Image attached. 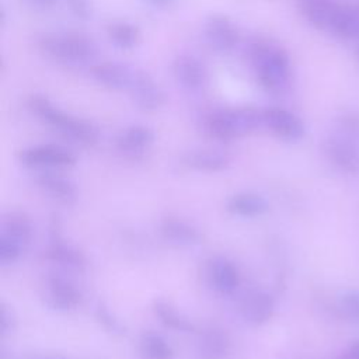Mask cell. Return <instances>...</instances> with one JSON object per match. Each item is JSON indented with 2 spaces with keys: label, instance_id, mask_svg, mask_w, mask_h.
Returning a JSON list of instances; mask_svg holds the SVG:
<instances>
[{
  "label": "cell",
  "instance_id": "7",
  "mask_svg": "<svg viewBox=\"0 0 359 359\" xmlns=\"http://www.w3.org/2000/svg\"><path fill=\"white\" fill-rule=\"evenodd\" d=\"M171 73L175 83L185 91L196 94L209 84V72L206 65L192 53H180L171 63Z\"/></svg>",
  "mask_w": 359,
  "mask_h": 359
},
{
  "label": "cell",
  "instance_id": "5",
  "mask_svg": "<svg viewBox=\"0 0 359 359\" xmlns=\"http://www.w3.org/2000/svg\"><path fill=\"white\" fill-rule=\"evenodd\" d=\"M34 236V226L29 216L21 210L3 213L0 222V262L10 265L17 262Z\"/></svg>",
  "mask_w": 359,
  "mask_h": 359
},
{
  "label": "cell",
  "instance_id": "6",
  "mask_svg": "<svg viewBox=\"0 0 359 359\" xmlns=\"http://www.w3.org/2000/svg\"><path fill=\"white\" fill-rule=\"evenodd\" d=\"M20 163L27 168L36 170H65L76 165V154L60 144L41 143L28 146L18 153Z\"/></svg>",
  "mask_w": 359,
  "mask_h": 359
},
{
  "label": "cell",
  "instance_id": "24",
  "mask_svg": "<svg viewBox=\"0 0 359 359\" xmlns=\"http://www.w3.org/2000/svg\"><path fill=\"white\" fill-rule=\"evenodd\" d=\"M105 35L108 41L118 49L129 50L139 45L142 32L140 28L126 20H114L109 21L105 27Z\"/></svg>",
  "mask_w": 359,
  "mask_h": 359
},
{
  "label": "cell",
  "instance_id": "22",
  "mask_svg": "<svg viewBox=\"0 0 359 359\" xmlns=\"http://www.w3.org/2000/svg\"><path fill=\"white\" fill-rule=\"evenodd\" d=\"M182 163L198 171L216 172L226 170L231 163V157L226 151L216 149H195L182 156Z\"/></svg>",
  "mask_w": 359,
  "mask_h": 359
},
{
  "label": "cell",
  "instance_id": "13",
  "mask_svg": "<svg viewBox=\"0 0 359 359\" xmlns=\"http://www.w3.org/2000/svg\"><path fill=\"white\" fill-rule=\"evenodd\" d=\"M46 303L59 311L74 310L81 303V292L66 276L60 273H49L45 280Z\"/></svg>",
  "mask_w": 359,
  "mask_h": 359
},
{
  "label": "cell",
  "instance_id": "30",
  "mask_svg": "<svg viewBox=\"0 0 359 359\" xmlns=\"http://www.w3.org/2000/svg\"><path fill=\"white\" fill-rule=\"evenodd\" d=\"M70 13L79 20H88L93 15L91 0H66Z\"/></svg>",
  "mask_w": 359,
  "mask_h": 359
},
{
  "label": "cell",
  "instance_id": "10",
  "mask_svg": "<svg viewBox=\"0 0 359 359\" xmlns=\"http://www.w3.org/2000/svg\"><path fill=\"white\" fill-rule=\"evenodd\" d=\"M203 36L209 48L220 55L231 53L240 43V31L236 22L224 14H212L206 18Z\"/></svg>",
  "mask_w": 359,
  "mask_h": 359
},
{
  "label": "cell",
  "instance_id": "25",
  "mask_svg": "<svg viewBox=\"0 0 359 359\" xmlns=\"http://www.w3.org/2000/svg\"><path fill=\"white\" fill-rule=\"evenodd\" d=\"M153 311L160 323L170 330L178 332H194L196 330L195 324L171 302H167L164 299H156L153 302Z\"/></svg>",
  "mask_w": 359,
  "mask_h": 359
},
{
  "label": "cell",
  "instance_id": "27",
  "mask_svg": "<svg viewBox=\"0 0 359 359\" xmlns=\"http://www.w3.org/2000/svg\"><path fill=\"white\" fill-rule=\"evenodd\" d=\"M137 349L142 359H174L175 356L168 341L154 331H146L140 335Z\"/></svg>",
  "mask_w": 359,
  "mask_h": 359
},
{
  "label": "cell",
  "instance_id": "14",
  "mask_svg": "<svg viewBox=\"0 0 359 359\" xmlns=\"http://www.w3.org/2000/svg\"><path fill=\"white\" fill-rule=\"evenodd\" d=\"M206 278L210 287L222 296L233 294L241 283V276L237 266L222 255H215L208 259Z\"/></svg>",
  "mask_w": 359,
  "mask_h": 359
},
{
  "label": "cell",
  "instance_id": "28",
  "mask_svg": "<svg viewBox=\"0 0 359 359\" xmlns=\"http://www.w3.org/2000/svg\"><path fill=\"white\" fill-rule=\"evenodd\" d=\"M339 306L346 317L359 323V290L358 289L345 292L341 296Z\"/></svg>",
  "mask_w": 359,
  "mask_h": 359
},
{
  "label": "cell",
  "instance_id": "2",
  "mask_svg": "<svg viewBox=\"0 0 359 359\" xmlns=\"http://www.w3.org/2000/svg\"><path fill=\"white\" fill-rule=\"evenodd\" d=\"M248 62L258 84L269 93L283 91L292 77L289 53L276 42L258 38L247 49Z\"/></svg>",
  "mask_w": 359,
  "mask_h": 359
},
{
  "label": "cell",
  "instance_id": "31",
  "mask_svg": "<svg viewBox=\"0 0 359 359\" xmlns=\"http://www.w3.org/2000/svg\"><path fill=\"white\" fill-rule=\"evenodd\" d=\"M15 316L11 310V307H8L4 302L1 303V320H0V330H1V337H7L11 332H14L15 330Z\"/></svg>",
  "mask_w": 359,
  "mask_h": 359
},
{
  "label": "cell",
  "instance_id": "11",
  "mask_svg": "<svg viewBox=\"0 0 359 359\" xmlns=\"http://www.w3.org/2000/svg\"><path fill=\"white\" fill-rule=\"evenodd\" d=\"M128 94L132 102L144 112L158 111L165 102V94L154 77L142 69H135Z\"/></svg>",
  "mask_w": 359,
  "mask_h": 359
},
{
  "label": "cell",
  "instance_id": "34",
  "mask_svg": "<svg viewBox=\"0 0 359 359\" xmlns=\"http://www.w3.org/2000/svg\"><path fill=\"white\" fill-rule=\"evenodd\" d=\"M142 1L154 10H168L177 3V0H142Z\"/></svg>",
  "mask_w": 359,
  "mask_h": 359
},
{
  "label": "cell",
  "instance_id": "32",
  "mask_svg": "<svg viewBox=\"0 0 359 359\" xmlns=\"http://www.w3.org/2000/svg\"><path fill=\"white\" fill-rule=\"evenodd\" d=\"M97 318L100 320V323H102V325L107 328V330H109V331H112V332H122V325H121V323L111 314V311L107 309V307H104L102 304H100L98 307H97Z\"/></svg>",
  "mask_w": 359,
  "mask_h": 359
},
{
  "label": "cell",
  "instance_id": "15",
  "mask_svg": "<svg viewBox=\"0 0 359 359\" xmlns=\"http://www.w3.org/2000/svg\"><path fill=\"white\" fill-rule=\"evenodd\" d=\"M154 139L156 135L150 126L133 123L118 133L115 147L121 154L130 158H137L153 146Z\"/></svg>",
  "mask_w": 359,
  "mask_h": 359
},
{
  "label": "cell",
  "instance_id": "1",
  "mask_svg": "<svg viewBox=\"0 0 359 359\" xmlns=\"http://www.w3.org/2000/svg\"><path fill=\"white\" fill-rule=\"evenodd\" d=\"M27 107L38 121L77 144L90 147L100 139V130L91 121L62 109L43 94H31Z\"/></svg>",
  "mask_w": 359,
  "mask_h": 359
},
{
  "label": "cell",
  "instance_id": "36",
  "mask_svg": "<svg viewBox=\"0 0 359 359\" xmlns=\"http://www.w3.org/2000/svg\"><path fill=\"white\" fill-rule=\"evenodd\" d=\"M335 359H352V358L349 356V353H348V352H345L344 355H339V356H337Z\"/></svg>",
  "mask_w": 359,
  "mask_h": 359
},
{
  "label": "cell",
  "instance_id": "35",
  "mask_svg": "<svg viewBox=\"0 0 359 359\" xmlns=\"http://www.w3.org/2000/svg\"><path fill=\"white\" fill-rule=\"evenodd\" d=\"M348 353L352 359H359V339L353 341L348 349Z\"/></svg>",
  "mask_w": 359,
  "mask_h": 359
},
{
  "label": "cell",
  "instance_id": "12",
  "mask_svg": "<svg viewBox=\"0 0 359 359\" xmlns=\"http://www.w3.org/2000/svg\"><path fill=\"white\" fill-rule=\"evenodd\" d=\"M45 257L49 261L69 269L83 271L87 265L86 255L63 238L57 217H53L49 224V244L46 247Z\"/></svg>",
  "mask_w": 359,
  "mask_h": 359
},
{
  "label": "cell",
  "instance_id": "4",
  "mask_svg": "<svg viewBox=\"0 0 359 359\" xmlns=\"http://www.w3.org/2000/svg\"><path fill=\"white\" fill-rule=\"evenodd\" d=\"M202 125L212 139L227 143L262 128V114L251 107L217 108L203 116Z\"/></svg>",
  "mask_w": 359,
  "mask_h": 359
},
{
  "label": "cell",
  "instance_id": "18",
  "mask_svg": "<svg viewBox=\"0 0 359 359\" xmlns=\"http://www.w3.org/2000/svg\"><path fill=\"white\" fill-rule=\"evenodd\" d=\"M38 187L52 199L63 205H74L79 199V189L73 180L59 172V170H46L36 177Z\"/></svg>",
  "mask_w": 359,
  "mask_h": 359
},
{
  "label": "cell",
  "instance_id": "38",
  "mask_svg": "<svg viewBox=\"0 0 359 359\" xmlns=\"http://www.w3.org/2000/svg\"><path fill=\"white\" fill-rule=\"evenodd\" d=\"M358 57H359V48H358Z\"/></svg>",
  "mask_w": 359,
  "mask_h": 359
},
{
  "label": "cell",
  "instance_id": "21",
  "mask_svg": "<svg viewBox=\"0 0 359 359\" xmlns=\"http://www.w3.org/2000/svg\"><path fill=\"white\" fill-rule=\"evenodd\" d=\"M226 209L240 217H259L269 210V202L258 192L241 191L227 199Z\"/></svg>",
  "mask_w": 359,
  "mask_h": 359
},
{
  "label": "cell",
  "instance_id": "20",
  "mask_svg": "<svg viewBox=\"0 0 359 359\" xmlns=\"http://www.w3.org/2000/svg\"><path fill=\"white\" fill-rule=\"evenodd\" d=\"M160 234L165 241L180 247H191L201 243L199 230L180 217H164L160 222Z\"/></svg>",
  "mask_w": 359,
  "mask_h": 359
},
{
  "label": "cell",
  "instance_id": "16",
  "mask_svg": "<svg viewBox=\"0 0 359 359\" xmlns=\"http://www.w3.org/2000/svg\"><path fill=\"white\" fill-rule=\"evenodd\" d=\"M275 307V299L269 292L255 289L243 297L240 303V316L247 324L259 327L272 318Z\"/></svg>",
  "mask_w": 359,
  "mask_h": 359
},
{
  "label": "cell",
  "instance_id": "17",
  "mask_svg": "<svg viewBox=\"0 0 359 359\" xmlns=\"http://www.w3.org/2000/svg\"><path fill=\"white\" fill-rule=\"evenodd\" d=\"M135 69L125 63L104 60L95 63L90 69L91 77L102 87L112 91H128Z\"/></svg>",
  "mask_w": 359,
  "mask_h": 359
},
{
  "label": "cell",
  "instance_id": "8",
  "mask_svg": "<svg viewBox=\"0 0 359 359\" xmlns=\"http://www.w3.org/2000/svg\"><path fill=\"white\" fill-rule=\"evenodd\" d=\"M323 153L327 160L348 174H359V140L341 132L327 136L323 142Z\"/></svg>",
  "mask_w": 359,
  "mask_h": 359
},
{
  "label": "cell",
  "instance_id": "3",
  "mask_svg": "<svg viewBox=\"0 0 359 359\" xmlns=\"http://www.w3.org/2000/svg\"><path fill=\"white\" fill-rule=\"evenodd\" d=\"M36 45L43 56L65 66L86 65L98 53L95 41L76 31L45 32L38 38Z\"/></svg>",
  "mask_w": 359,
  "mask_h": 359
},
{
  "label": "cell",
  "instance_id": "29",
  "mask_svg": "<svg viewBox=\"0 0 359 359\" xmlns=\"http://www.w3.org/2000/svg\"><path fill=\"white\" fill-rule=\"evenodd\" d=\"M338 132L359 140V115L345 114L338 119Z\"/></svg>",
  "mask_w": 359,
  "mask_h": 359
},
{
  "label": "cell",
  "instance_id": "33",
  "mask_svg": "<svg viewBox=\"0 0 359 359\" xmlns=\"http://www.w3.org/2000/svg\"><path fill=\"white\" fill-rule=\"evenodd\" d=\"M31 8L39 11H49L56 7L59 0H24Z\"/></svg>",
  "mask_w": 359,
  "mask_h": 359
},
{
  "label": "cell",
  "instance_id": "19",
  "mask_svg": "<svg viewBox=\"0 0 359 359\" xmlns=\"http://www.w3.org/2000/svg\"><path fill=\"white\" fill-rule=\"evenodd\" d=\"M303 18L317 29L330 31L331 22L339 7L335 0H296Z\"/></svg>",
  "mask_w": 359,
  "mask_h": 359
},
{
  "label": "cell",
  "instance_id": "9",
  "mask_svg": "<svg viewBox=\"0 0 359 359\" xmlns=\"http://www.w3.org/2000/svg\"><path fill=\"white\" fill-rule=\"evenodd\" d=\"M262 126L273 136L285 142H299L306 133L304 122L293 111L283 107H266L261 109Z\"/></svg>",
  "mask_w": 359,
  "mask_h": 359
},
{
  "label": "cell",
  "instance_id": "37",
  "mask_svg": "<svg viewBox=\"0 0 359 359\" xmlns=\"http://www.w3.org/2000/svg\"><path fill=\"white\" fill-rule=\"evenodd\" d=\"M353 7H355V8H356V11H358V13H359V3H358V4H355V6H353Z\"/></svg>",
  "mask_w": 359,
  "mask_h": 359
},
{
  "label": "cell",
  "instance_id": "23",
  "mask_svg": "<svg viewBox=\"0 0 359 359\" xmlns=\"http://www.w3.org/2000/svg\"><path fill=\"white\" fill-rule=\"evenodd\" d=\"M231 349L229 334L217 327L206 328L198 339V355L201 359H226Z\"/></svg>",
  "mask_w": 359,
  "mask_h": 359
},
{
  "label": "cell",
  "instance_id": "26",
  "mask_svg": "<svg viewBox=\"0 0 359 359\" xmlns=\"http://www.w3.org/2000/svg\"><path fill=\"white\" fill-rule=\"evenodd\" d=\"M330 32L342 39L359 41V13L356 8L353 6L339 4L331 22Z\"/></svg>",
  "mask_w": 359,
  "mask_h": 359
}]
</instances>
